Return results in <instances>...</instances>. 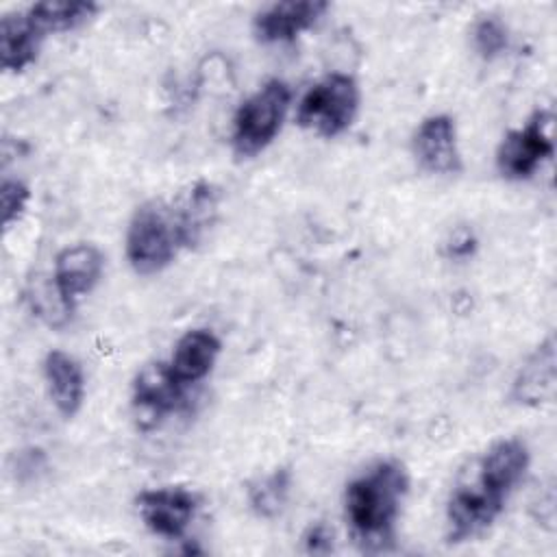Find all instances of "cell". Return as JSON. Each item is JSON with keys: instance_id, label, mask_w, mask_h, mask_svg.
I'll list each match as a JSON object with an SVG mask.
<instances>
[{"instance_id": "17", "label": "cell", "mask_w": 557, "mask_h": 557, "mask_svg": "<svg viewBox=\"0 0 557 557\" xmlns=\"http://www.w3.org/2000/svg\"><path fill=\"white\" fill-rule=\"evenodd\" d=\"M44 35L35 28L28 13H7L0 20V61L7 72H22L39 52Z\"/></svg>"}, {"instance_id": "24", "label": "cell", "mask_w": 557, "mask_h": 557, "mask_svg": "<svg viewBox=\"0 0 557 557\" xmlns=\"http://www.w3.org/2000/svg\"><path fill=\"white\" fill-rule=\"evenodd\" d=\"M331 540H333V533L324 527V524H315L309 529V533L305 535V542H307V548L311 553H326L331 548Z\"/></svg>"}, {"instance_id": "4", "label": "cell", "mask_w": 557, "mask_h": 557, "mask_svg": "<svg viewBox=\"0 0 557 557\" xmlns=\"http://www.w3.org/2000/svg\"><path fill=\"white\" fill-rule=\"evenodd\" d=\"M359 109V87L348 74H329L300 98L296 120L322 137L344 133Z\"/></svg>"}, {"instance_id": "20", "label": "cell", "mask_w": 557, "mask_h": 557, "mask_svg": "<svg viewBox=\"0 0 557 557\" xmlns=\"http://www.w3.org/2000/svg\"><path fill=\"white\" fill-rule=\"evenodd\" d=\"M30 302H33V311L50 326H61L70 320L74 305H70L61 292L57 289L54 281L50 283H37L30 292Z\"/></svg>"}, {"instance_id": "7", "label": "cell", "mask_w": 557, "mask_h": 557, "mask_svg": "<svg viewBox=\"0 0 557 557\" xmlns=\"http://www.w3.org/2000/svg\"><path fill=\"white\" fill-rule=\"evenodd\" d=\"M187 385L174 374L170 363H146L133 381V411L139 429H152L157 422L185 407Z\"/></svg>"}, {"instance_id": "16", "label": "cell", "mask_w": 557, "mask_h": 557, "mask_svg": "<svg viewBox=\"0 0 557 557\" xmlns=\"http://www.w3.org/2000/svg\"><path fill=\"white\" fill-rule=\"evenodd\" d=\"M44 379L57 411L72 418L81 409L85 394V379L78 361L63 350H50L44 359Z\"/></svg>"}, {"instance_id": "9", "label": "cell", "mask_w": 557, "mask_h": 557, "mask_svg": "<svg viewBox=\"0 0 557 557\" xmlns=\"http://www.w3.org/2000/svg\"><path fill=\"white\" fill-rule=\"evenodd\" d=\"M170 207H172L181 246L196 248L200 242H205V237L218 222L220 194L211 183L198 181L189 185L185 191H181L170 202Z\"/></svg>"}, {"instance_id": "21", "label": "cell", "mask_w": 557, "mask_h": 557, "mask_svg": "<svg viewBox=\"0 0 557 557\" xmlns=\"http://www.w3.org/2000/svg\"><path fill=\"white\" fill-rule=\"evenodd\" d=\"M507 28L496 15H485L474 24L472 30V44L474 50L485 59L492 61L507 48Z\"/></svg>"}, {"instance_id": "19", "label": "cell", "mask_w": 557, "mask_h": 557, "mask_svg": "<svg viewBox=\"0 0 557 557\" xmlns=\"http://www.w3.org/2000/svg\"><path fill=\"white\" fill-rule=\"evenodd\" d=\"M287 492H289V472L276 470L250 487L248 492L250 507L255 509L257 516L274 518L283 509L287 500Z\"/></svg>"}, {"instance_id": "23", "label": "cell", "mask_w": 557, "mask_h": 557, "mask_svg": "<svg viewBox=\"0 0 557 557\" xmlns=\"http://www.w3.org/2000/svg\"><path fill=\"white\" fill-rule=\"evenodd\" d=\"M474 246H476V239L472 237V233H470L468 228H461V231L453 233L450 242L446 244L448 257H455V259H466V257H470L472 250H474Z\"/></svg>"}, {"instance_id": "6", "label": "cell", "mask_w": 557, "mask_h": 557, "mask_svg": "<svg viewBox=\"0 0 557 557\" xmlns=\"http://www.w3.org/2000/svg\"><path fill=\"white\" fill-rule=\"evenodd\" d=\"M553 152V113L542 109L535 111L522 128H513L503 137L496 150V168L503 178L524 181L533 176Z\"/></svg>"}, {"instance_id": "13", "label": "cell", "mask_w": 557, "mask_h": 557, "mask_svg": "<svg viewBox=\"0 0 557 557\" xmlns=\"http://www.w3.org/2000/svg\"><path fill=\"white\" fill-rule=\"evenodd\" d=\"M474 468L490 487L503 496H509L529 468V448L516 437L498 440L474 463Z\"/></svg>"}, {"instance_id": "22", "label": "cell", "mask_w": 557, "mask_h": 557, "mask_svg": "<svg viewBox=\"0 0 557 557\" xmlns=\"http://www.w3.org/2000/svg\"><path fill=\"white\" fill-rule=\"evenodd\" d=\"M30 198L28 187L22 181L4 178L0 187V205H2V224L9 228L13 222L20 220V215L26 209V202Z\"/></svg>"}, {"instance_id": "15", "label": "cell", "mask_w": 557, "mask_h": 557, "mask_svg": "<svg viewBox=\"0 0 557 557\" xmlns=\"http://www.w3.org/2000/svg\"><path fill=\"white\" fill-rule=\"evenodd\" d=\"M555 394V339L548 335L520 368L511 396L520 405H542Z\"/></svg>"}, {"instance_id": "2", "label": "cell", "mask_w": 557, "mask_h": 557, "mask_svg": "<svg viewBox=\"0 0 557 557\" xmlns=\"http://www.w3.org/2000/svg\"><path fill=\"white\" fill-rule=\"evenodd\" d=\"M181 248L170 202L148 200L137 207L126 228V259L137 274L161 272Z\"/></svg>"}, {"instance_id": "12", "label": "cell", "mask_w": 557, "mask_h": 557, "mask_svg": "<svg viewBox=\"0 0 557 557\" xmlns=\"http://www.w3.org/2000/svg\"><path fill=\"white\" fill-rule=\"evenodd\" d=\"M413 152L426 172L457 174L461 170V154L457 148L455 122L448 115H431L422 120L413 137Z\"/></svg>"}, {"instance_id": "1", "label": "cell", "mask_w": 557, "mask_h": 557, "mask_svg": "<svg viewBox=\"0 0 557 557\" xmlns=\"http://www.w3.org/2000/svg\"><path fill=\"white\" fill-rule=\"evenodd\" d=\"M409 479L398 461H379L346 487L344 507L355 540L368 550H381L394 537Z\"/></svg>"}, {"instance_id": "3", "label": "cell", "mask_w": 557, "mask_h": 557, "mask_svg": "<svg viewBox=\"0 0 557 557\" xmlns=\"http://www.w3.org/2000/svg\"><path fill=\"white\" fill-rule=\"evenodd\" d=\"M289 100V87L283 81L272 78L239 104L231 135L237 157H255L276 137L287 115Z\"/></svg>"}, {"instance_id": "10", "label": "cell", "mask_w": 557, "mask_h": 557, "mask_svg": "<svg viewBox=\"0 0 557 557\" xmlns=\"http://www.w3.org/2000/svg\"><path fill=\"white\" fill-rule=\"evenodd\" d=\"M326 11L329 2L324 0L274 2L255 15L252 33L261 44L292 41L302 30L311 28Z\"/></svg>"}, {"instance_id": "18", "label": "cell", "mask_w": 557, "mask_h": 557, "mask_svg": "<svg viewBox=\"0 0 557 557\" xmlns=\"http://www.w3.org/2000/svg\"><path fill=\"white\" fill-rule=\"evenodd\" d=\"M98 7L94 2H72V0H46L33 4L26 13L35 28L46 37L48 33L72 30L85 20H89Z\"/></svg>"}, {"instance_id": "14", "label": "cell", "mask_w": 557, "mask_h": 557, "mask_svg": "<svg viewBox=\"0 0 557 557\" xmlns=\"http://www.w3.org/2000/svg\"><path fill=\"white\" fill-rule=\"evenodd\" d=\"M220 348L222 344L215 333L207 329H191L178 337L168 363L185 385H191L211 372Z\"/></svg>"}, {"instance_id": "8", "label": "cell", "mask_w": 557, "mask_h": 557, "mask_svg": "<svg viewBox=\"0 0 557 557\" xmlns=\"http://www.w3.org/2000/svg\"><path fill=\"white\" fill-rule=\"evenodd\" d=\"M198 498L185 487H154L137 496V511L146 529L165 540H178L191 524Z\"/></svg>"}, {"instance_id": "5", "label": "cell", "mask_w": 557, "mask_h": 557, "mask_svg": "<svg viewBox=\"0 0 557 557\" xmlns=\"http://www.w3.org/2000/svg\"><path fill=\"white\" fill-rule=\"evenodd\" d=\"M507 496L490 487L472 466L455 485L448 505L446 522L450 542H466L481 535L503 511Z\"/></svg>"}, {"instance_id": "11", "label": "cell", "mask_w": 557, "mask_h": 557, "mask_svg": "<svg viewBox=\"0 0 557 557\" xmlns=\"http://www.w3.org/2000/svg\"><path fill=\"white\" fill-rule=\"evenodd\" d=\"M104 257L94 244H74L63 248L54 259L52 281L61 296L74 305L81 296L89 294L100 281Z\"/></svg>"}]
</instances>
